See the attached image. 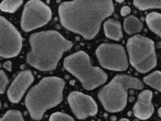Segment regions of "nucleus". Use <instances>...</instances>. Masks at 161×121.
Wrapping results in <instances>:
<instances>
[{"label":"nucleus","mask_w":161,"mask_h":121,"mask_svg":"<svg viewBox=\"0 0 161 121\" xmlns=\"http://www.w3.org/2000/svg\"><path fill=\"white\" fill-rule=\"evenodd\" d=\"M114 3L107 1H72L62 3L58 12L62 26L86 40L99 32L103 21L112 15Z\"/></svg>","instance_id":"f257e3e1"},{"label":"nucleus","mask_w":161,"mask_h":121,"mask_svg":"<svg viewBox=\"0 0 161 121\" xmlns=\"http://www.w3.org/2000/svg\"><path fill=\"white\" fill-rule=\"evenodd\" d=\"M31 50L26 60L40 71H51L56 68L64 52L71 49L73 43L55 30L42 31L30 36Z\"/></svg>","instance_id":"f03ea898"},{"label":"nucleus","mask_w":161,"mask_h":121,"mask_svg":"<svg viewBox=\"0 0 161 121\" xmlns=\"http://www.w3.org/2000/svg\"><path fill=\"white\" fill-rule=\"evenodd\" d=\"M64 85L62 78L47 77L31 89L26 97L25 105L33 120H41L47 109L62 102Z\"/></svg>","instance_id":"7ed1b4c3"},{"label":"nucleus","mask_w":161,"mask_h":121,"mask_svg":"<svg viewBox=\"0 0 161 121\" xmlns=\"http://www.w3.org/2000/svg\"><path fill=\"white\" fill-rule=\"evenodd\" d=\"M143 87V84L138 79L129 75H118L100 90L98 98L108 112H118L127 105L128 90L142 89Z\"/></svg>","instance_id":"20e7f679"},{"label":"nucleus","mask_w":161,"mask_h":121,"mask_svg":"<svg viewBox=\"0 0 161 121\" xmlns=\"http://www.w3.org/2000/svg\"><path fill=\"white\" fill-rule=\"evenodd\" d=\"M64 67L69 73L81 82L86 90H93L103 85L107 75L102 69L93 67L89 55L84 51H78L65 58Z\"/></svg>","instance_id":"39448f33"},{"label":"nucleus","mask_w":161,"mask_h":121,"mask_svg":"<svg viewBox=\"0 0 161 121\" xmlns=\"http://www.w3.org/2000/svg\"><path fill=\"white\" fill-rule=\"evenodd\" d=\"M127 48L130 63L138 72L145 74L156 67L157 59L152 40L137 35L129 39Z\"/></svg>","instance_id":"423d86ee"},{"label":"nucleus","mask_w":161,"mask_h":121,"mask_svg":"<svg viewBox=\"0 0 161 121\" xmlns=\"http://www.w3.org/2000/svg\"><path fill=\"white\" fill-rule=\"evenodd\" d=\"M51 8L39 0L26 3L21 19V26L26 32L33 30L47 24L51 19Z\"/></svg>","instance_id":"0eeeda50"},{"label":"nucleus","mask_w":161,"mask_h":121,"mask_svg":"<svg viewBox=\"0 0 161 121\" xmlns=\"http://www.w3.org/2000/svg\"><path fill=\"white\" fill-rule=\"evenodd\" d=\"M96 56L100 65L113 71H125L128 60L123 47L115 44H102L97 48Z\"/></svg>","instance_id":"6e6552de"},{"label":"nucleus","mask_w":161,"mask_h":121,"mask_svg":"<svg viewBox=\"0 0 161 121\" xmlns=\"http://www.w3.org/2000/svg\"><path fill=\"white\" fill-rule=\"evenodd\" d=\"M1 25V51L3 58L17 56L22 47V38L15 27L3 17L0 18Z\"/></svg>","instance_id":"1a4fd4ad"},{"label":"nucleus","mask_w":161,"mask_h":121,"mask_svg":"<svg viewBox=\"0 0 161 121\" xmlns=\"http://www.w3.org/2000/svg\"><path fill=\"white\" fill-rule=\"evenodd\" d=\"M68 102L73 113L78 119H85L95 116L97 106L92 97L79 91H73L69 94Z\"/></svg>","instance_id":"9d476101"},{"label":"nucleus","mask_w":161,"mask_h":121,"mask_svg":"<svg viewBox=\"0 0 161 121\" xmlns=\"http://www.w3.org/2000/svg\"><path fill=\"white\" fill-rule=\"evenodd\" d=\"M33 80V75L31 71L25 70L20 72L8 90L7 94L10 101L13 103L19 102Z\"/></svg>","instance_id":"9b49d317"},{"label":"nucleus","mask_w":161,"mask_h":121,"mask_svg":"<svg viewBox=\"0 0 161 121\" xmlns=\"http://www.w3.org/2000/svg\"><path fill=\"white\" fill-rule=\"evenodd\" d=\"M152 92L145 90L140 93L138 100L134 107V115L141 120L149 118L153 113V106L152 102Z\"/></svg>","instance_id":"f8f14e48"},{"label":"nucleus","mask_w":161,"mask_h":121,"mask_svg":"<svg viewBox=\"0 0 161 121\" xmlns=\"http://www.w3.org/2000/svg\"><path fill=\"white\" fill-rule=\"evenodd\" d=\"M104 30L106 36L115 41L120 40L122 37L121 24L118 20L109 19L104 24Z\"/></svg>","instance_id":"ddd939ff"},{"label":"nucleus","mask_w":161,"mask_h":121,"mask_svg":"<svg viewBox=\"0 0 161 121\" xmlns=\"http://www.w3.org/2000/svg\"><path fill=\"white\" fill-rule=\"evenodd\" d=\"M143 24L142 22L135 16H129L124 21V29L128 34H134L138 33L142 29Z\"/></svg>","instance_id":"4468645a"},{"label":"nucleus","mask_w":161,"mask_h":121,"mask_svg":"<svg viewBox=\"0 0 161 121\" xmlns=\"http://www.w3.org/2000/svg\"><path fill=\"white\" fill-rule=\"evenodd\" d=\"M146 22L150 30L161 37V14L153 12L146 17Z\"/></svg>","instance_id":"2eb2a0df"},{"label":"nucleus","mask_w":161,"mask_h":121,"mask_svg":"<svg viewBox=\"0 0 161 121\" xmlns=\"http://www.w3.org/2000/svg\"><path fill=\"white\" fill-rule=\"evenodd\" d=\"M143 81L147 85L161 91V72L156 71L152 74L147 75L143 79Z\"/></svg>","instance_id":"dca6fc26"},{"label":"nucleus","mask_w":161,"mask_h":121,"mask_svg":"<svg viewBox=\"0 0 161 121\" xmlns=\"http://www.w3.org/2000/svg\"><path fill=\"white\" fill-rule=\"evenodd\" d=\"M22 0H4L0 5V8L2 11L8 13H14L22 4Z\"/></svg>","instance_id":"f3484780"},{"label":"nucleus","mask_w":161,"mask_h":121,"mask_svg":"<svg viewBox=\"0 0 161 121\" xmlns=\"http://www.w3.org/2000/svg\"><path fill=\"white\" fill-rule=\"evenodd\" d=\"M134 3L136 8L144 10L152 8L161 9V0H149V1H134Z\"/></svg>","instance_id":"a211bd4d"},{"label":"nucleus","mask_w":161,"mask_h":121,"mask_svg":"<svg viewBox=\"0 0 161 121\" xmlns=\"http://www.w3.org/2000/svg\"><path fill=\"white\" fill-rule=\"evenodd\" d=\"M1 121H24L22 113L18 110H10L2 118Z\"/></svg>","instance_id":"6ab92c4d"},{"label":"nucleus","mask_w":161,"mask_h":121,"mask_svg":"<svg viewBox=\"0 0 161 121\" xmlns=\"http://www.w3.org/2000/svg\"><path fill=\"white\" fill-rule=\"evenodd\" d=\"M49 121H75L72 117L61 112H55L52 114Z\"/></svg>","instance_id":"aec40b11"},{"label":"nucleus","mask_w":161,"mask_h":121,"mask_svg":"<svg viewBox=\"0 0 161 121\" xmlns=\"http://www.w3.org/2000/svg\"><path fill=\"white\" fill-rule=\"evenodd\" d=\"M0 91H1V93H4L6 86L8 85L9 80H8V76L6 75V74L4 73L3 71H1L0 72Z\"/></svg>","instance_id":"412c9836"},{"label":"nucleus","mask_w":161,"mask_h":121,"mask_svg":"<svg viewBox=\"0 0 161 121\" xmlns=\"http://www.w3.org/2000/svg\"><path fill=\"white\" fill-rule=\"evenodd\" d=\"M131 12V8L130 7L128 6H123L122 8H121L120 10V13L122 16H127L128 15L129 13Z\"/></svg>","instance_id":"4be33fe9"},{"label":"nucleus","mask_w":161,"mask_h":121,"mask_svg":"<svg viewBox=\"0 0 161 121\" xmlns=\"http://www.w3.org/2000/svg\"><path fill=\"white\" fill-rule=\"evenodd\" d=\"M3 67L5 69H6L7 71H10L12 70V63L10 61H7L5 63L3 64Z\"/></svg>","instance_id":"5701e85b"},{"label":"nucleus","mask_w":161,"mask_h":121,"mask_svg":"<svg viewBox=\"0 0 161 121\" xmlns=\"http://www.w3.org/2000/svg\"><path fill=\"white\" fill-rule=\"evenodd\" d=\"M158 113L159 116L160 117V118H161V107H160V108H159V109L158 111Z\"/></svg>","instance_id":"b1692460"},{"label":"nucleus","mask_w":161,"mask_h":121,"mask_svg":"<svg viewBox=\"0 0 161 121\" xmlns=\"http://www.w3.org/2000/svg\"><path fill=\"white\" fill-rule=\"evenodd\" d=\"M119 121H129L128 119H126V118H122L121 120H120Z\"/></svg>","instance_id":"393cba45"},{"label":"nucleus","mask_w":161,"mask_h":121,"mask_svg":"<svg viewBox=\"0 0 161 121\" xmlns=\"http://www.w3.org/2000/svg\"><path fill=\"white\" fill-rule=\"evenodd\" d=\"M118 2H119V3H121V2H123V1H117Z\"/></svg>","instance_id":"a878e982"}]
</instances>
